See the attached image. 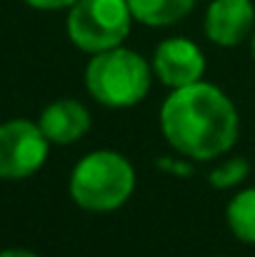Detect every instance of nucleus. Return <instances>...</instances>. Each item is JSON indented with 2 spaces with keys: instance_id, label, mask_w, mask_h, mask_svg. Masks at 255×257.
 Here are the masks:
<instances>
[{
  "instance_id": "423d86ee",
  "label": "nucleus",
  "mask_w": 255,
  "mask_h": 257,
  "mask_svg": "<svg viewBox=\"0 0 255 257\" xmlns=\"http://www.w3.org/2000/svg\"><path fill=\"white\" fill-rule=\"evenodd\" d=\"M205 55L188 38H168L153 53V75L168 87H185L203 80Z\"/></svg>"
},
{
  "instance_id": "9b49d317",
  "label": "nucleus",
  "mask_w": 255,
  "mask_h": 257,
  "mask_svg": "<svg viewBox=\"0 0 255 257\" xmlns=\"http://www.w3.org/2000/svg\"><path fill=\"white\" fill-rule=\"evenodd\" d=\"M248 172H250V165L245 158H230L208 172V182L218 190H230L238 182H243L248 177Z\"/></svg>"
},
{
  "instance_id": "20e7f679",
  "label": "nucleus",
  "mask_w": 255,
  "mask_h": 257,
  "mask_svg": "<svg viewBox=\"0 0 255 257\" xmlns=\"http://www.w3.org/2000/svg\"><path fill=\"white\" fill-rule=\"evenodd\" d=\"M68 10V38L85 53H103L123 45L135 20L128 0H78Z\"/></svg>"
},
{
  "instance_id": "f8f14e48",
  "label": "nucleus",
  "mask_w": 255,
  "mask_h": 257,
  "mask_svg": "<svg viewBox=\"0 0 255 257\" xmlns=\"http://www.w3.org/2000/svg\"><path fill=\"white\" fill-rule=\"evenodd\" d=\"M25 3L38 10H63V8H73L78 0H25Z\"/></svg>"
},
{
  "instance_id": "2eb2a0df",
  "label": "nucleus",
  "mask_w": 255,
  "mask_h": 257,
  "mask_svg": "<svg viewBox=\"0 0 255 257\" xmlns=\"http://www.w3.org/2000/svg\"><path fill=\"white\" fill-rule=\"evenodd\" d=\"M253 53H255V30H253Z\"/></svg>"
},
{
  "instance_id": "f03ea898",
  "label": "nucleus",
  "mask_w": 255,
  "mask_h": 257,
  "mask_svg": "<svg viewBox=\"0 0 255 257\" xmlns=\"http://www.w3.org/2000/svg\"><path fill=\"white\" fill-rule=\"evenodd\" d=\"M70 197L88 212H113L128 202L135 190L130 160L115 150H95L78 160L68 182Z\"/></svg>"
},
{
  "instance_id": "4468645a",
  "label": "nucleus",
  "mask_w": 255,
  "mask_h": 257,
  "mask_svg": "<svg viewBox=\"0 0 255 257\" xmlns=\"http://www.w3.org/2000/svg\"><path fill=\"white\" fill-rule=\"evenodd\" d=\"M0 257H38V255L30 252V250H23V247H10V250H3Z\"/></svg>"
},
{
  "instance_id": "f257e3e1",
  "label": "nucleus",
  "mask_w": 255,
  "mask_h": 257,
  "mask_svg": "<svg viewBox=\"0 0 255 257\" xmlns=\"http://www.w3.org/2000/svg\"><path fill=\"white\" fill-rule=\"evenodd\" d=\"M160 130L168 145L190 160H215L240 135V117L233 100L210 83L175 87L160 107Z\"/></svg>"
},
{
  "instance_id": "39448f33",
  "label": "nucleus",
  "mask_w": 255,
  "mask_h": 257,
  "mask_svg": "<svg viewBox=\"0 0 255 257\" xmlns=\"http://www.w3.org/2000/svg\"><path fill=\"white\" fill-rule=\"evenodd\" d=\"M50 140L38 122L8 120L0 122V177L25 180L40 170L48 160Z\"/></svg>"
},
{
  "instance_id": "9d476101",
  "label": "nucleus",
  "mask_w": 255,
  "mask_h": 257,
  "mask_svg": "<svg viewBox=\"0 0 255 257\" xmlns=\"http://www.w3.org/2000/svg\"><path fill=\"white\" fill-rule=\"evenodd\" d=\"M225 220H228L230 232L240 242L255 245V187L240 190L238 195H233L225 210Z\"/></svg>"
},
{
  "instance_id": "7ed1b4c3",
  "label": "nucleus",
  "mask_w": 255,
  "mask_h": 257,
  "mask_svg": "<svg viewBox=\"0 0 255 257\" xmlns=\"http://www.w3.org/2000/svg\"><path fill=\"white\" fill-rule=\"evenodd\" d=\"M153 83V65L130 48H110L93 53L85 68V87L105 107H133L138 105Z\"/></svg>"
},
{
  "instance_id": "6e6552de",
  "label": "nucleus",
  "mask_w": 255,
  "mask_h": 257,
  "mask_svg": "<svg viewBox=\"0 0 255 257\" xmlns=\"http://www.w3.org/2000/svg\"><path fill=\"white\" fill-rule=\"evenodd\" d=\"M90 112L83 102L73 100V97H63L50 102L43 112H40V130L45 133V138L55 145H70L78 143L85 133L90 130Z\"/></svg>"
},
{
  "instance_id": "0eeeda50",
  "label": "nucleus",
  "mask_w": 255,
  "mask_h": 257,
  "mask_svg": "<svg viewBox=\"0 0 255 257\" xmlns=\"http://www.w3.org/2000/svg\"><path fill=\"white\" fill-rule=\"evenodd\" d=\"M203 28L208 40L220 48L240 45L255 30L253 0H213Z\"/></svg>"
},
{
  "instance_id": "ddd939ff",
  "label": "nucleus",
  "mask_w": 255,
  "mask_h": 257,
  "mask_svg": "<svg viewBox=\"0 0 255 257\" xmlns=\"http://www.w3.org/2000/svg\"><path fill=\"white\" fill-rule=\"evenodd\" d=\"M158 165H160L163 170L173 172V175H188V172H190V165H185V163H175V160H170V158H160Z\"/></svg>"
},
{
  "instance_id": "1a4fd4ad",
  "label": "nucleus",
  "mask_w": 255,
  "mask_h": 257,
  "mask_svg": "<svg viewBox=\"0 0 255 257\" xmlns=\"http://www.w3.org/2000/svg\"><path fill=\"white\" fill-rule=\"evenodd\" d=\"M128 5L138 23L150 28H168L193 10L195 0H128Z\"/></svg>"
}]
</instances>
